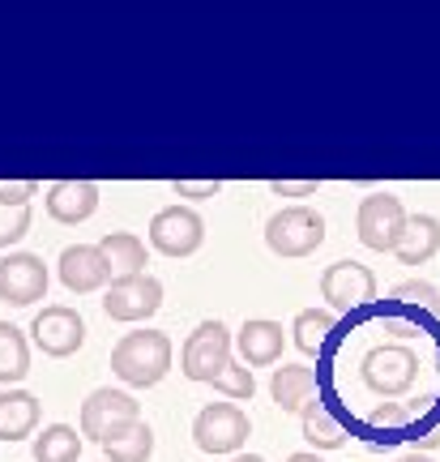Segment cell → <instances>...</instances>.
<instances>
[{"mask_svg": "<svg viewBox=\"0 0 440 462\" xmlns=\"http://www.w3.org/2000/svg\"><path fill=\"white\" fill-rule=\"evenodd\" d=\"M112 373L133 390H146L171 373V338L163 330H133L112 346Z\"/></svg>", "mask_w": 440, "mask_h": 462, "instance_id": "1", "label": "cell"}, {"mask_svg": "<svg viewBox=\"0 0 440 462\" xmlns=\"http://www.w3.org/2000/svg\"><path fill=\"white\" fill-rule=\"evenodd\" d=\"M359 377L376 398H402L419 381V356L407 343H380L363 356Z\"/></svg>", "mask_w": 440, "mask_h": 462, "instance_id": "2", "label": "cell"}, {"mask_svg": "<svg viewBox=\"0 0 440 462\" xmlns=\"http://www.w3.org/2000/svg\"><path fill=\"white\" fill-rule=\"evenodd\" d=\"M265 245L278 257H308L325 245V218L312 206H282L265 223Z\"/></svg>", "mask_w": 440, "mask_h": 462, "instance_id": "3", "label": "cell"}, {"mask_svg": "<svg viewBox=\"0 0 440 462\" xmlns=\"http://www.w3.org/2000/svg\"><path fill=\"white\" fill-rule=\"evenodd\" d=\"M407 218L410 215H407V206H402V198H393V193H368L355 210L359 245L372 248V253H393L398 240H402V231H407Z\"/></svg>", "mask_w": 440, "mask_h": 462, "instance_id": "4", "label": "cell"}, {"mask_svg": "<svg viewBox=\"0 0 440 462\" xmlns=\"http://www.w3.org/2000/svg\"><path fill=\"white\" fill-rule=\"evenodd\" d=\"M231 330L214 317V321H201L188 338H184V351H179V373L188 381H214L223 368L231 364Z\"/></svg>", "mask_w": 440, "mask_h": 462, "instance_id": "5", "label": "cell"}, {"mask_svg": "<svg viewBox=\"0 0 440 462\" xmlns=\"http://www.w3.org/2000/svg\"><path fill=\"white\" fill-rule=\"evenodd\" d=\"M248 432L252 424L235 402H206L193 420V441L201 454H240Z\"/></svg>", "mask_w": 440, "mask_h": 462, "instance_id": "6", "label": "cell"}, {"mask_svg": "<svg viewBox=\"0 0 440 462\" xmlns=\"http://www.w3.org/2000/svg\"><path fill=\"white\" fill-rule=\"evenodd\" d=\"M206 245V218L193 206H163L150 218V248L163 257H193Z\"/></svg>", "mask_w": 440, "mask_h": 462, "instance_id": "7", "label": "cell"}, {"mask_svg": "<svg viewBox=\"0 0 440 462\" xmlns=\"http://www.w3.org/2000/svg\"><path fill=\"white\" fill-rule=\"evenodd\" d=\"M321 296H325L329 313H355V309L376 300V274L363 262H355V257H343V262L325 265Z\"/></svg>", "mask_w": 440, "mask_h": 462, "instance_id": "8", "label": "cell"}, {"mask_svg": "<svg viewBox=\"0 0 440 462\" xmlns=\"http://www.w3.org/2000/svg\"><path fill=\"white\" fill-rule=\"evenodd\" d=\"M48 262L39 253H26V248H14L0 257V300L14 304V309H26L34 300L48 296Z\"/></svg>", "mask_w": 440, "mask_h": 462, "instance_id": "9", "label": "cell"}, {"mask_svg": "<svg viewBox=\"0 0 440 462\" xmlns=\"http://www.w3.org/2000/svg\"><path fill=\"white\" fill-rule=\"evenodd\" d=\"M31 334H34V346H39L43 356L65 360V356H73V351H82L86 321H82V313L69 309V304H43L31 321Z\"/></svg>", "mask_w": 440, "mask_h": 462, "instance_id": "10", "label": "cell"}, {"mask_svg": "<svg viewBox=\"0 0 440 462\" xmlns=\"http://www.w3.org/2000/svg\"><path fill=\"white\" fill-rule=\"evenodd\" d=\"M142 420V407H137V398L129 390H112V385H103L95 394L82 402V437L90 441H107L115 429H124V424H137Z\"/></svg>", "mask_w": 440, "mask_h": 462, "instance_id": "11", "label": "cell"}, {"mask_svg": "<svg viewBox=\"0 0 440 462\" xmlns=\"http://www.w3.org/2000/svg\"><path fill=\"white\" fill-rule=\"evenodd\" d=\"M163 309V282L154 274H133V279H115L103 296V313L112 321H146Z\"/></svg>", "mask_w": 440, "mask_h": 462, "instance_id": "12", "label": "cell"}, {"mask_svg": "<svg viewBox=\"0 0 440 462\" xmlns=\"http://www.w3.org/2000/svg\"><path fill=\"white\" fill-rule=\"evenodd\" d=\"M56 270H60V282H65L73 296H90V291L112 282V270L103 262L98 245H69L65 253H60Z\"/></svg>", "mask_w": 440, "mask_h": 462, "instance_id": "13", "label": "cell"}, {"mask_svg": "<svg viewBox=\"0 0 440 462\" xmlns=\"http://www.w3.org/2000/svg\"><path fill=\"white\" fill-rule=\"evenodd\" d=\"M282 343H287V334L278 321L270 317H248L240 334H235V346H240V364L248 368H270V364L282 360Z\"/></svg>", "mask_w": 440, "mask_h": 462, "instance_id": "14", "label": "cell"}, {"mask_svg": "<svg viewBox=\"0 0 440 462\" xmlns=\"http://www.w3.org/2000/svg\"><path fill=\"white\" fill-rule=\"evenodd\" d=\"M43 206L56 223H86L98 210V184L95 180H56L43 193Z\"/></svg>", "mask_w": 440, "mask_h": 462, "instance_id": "15", "label": "cell"}, {"mask_svg": "<svg viewBox=\"0 0 440 462\" xmlns=\"http://www.w3.org/2000/svg\"><path fill=\"white\" fill-rule=\"evenodd\" d=\"M39 415H43V407H39V398L31 390H22V385L0 390V441H26V437H34L39 432Z\"/></svg>", "mask_w": 440, "mask_h": 462, "instance_id": "16", "label": "cell"}, {"mask_svg": "<svg viewBox=\"0 0 440 462\" xmlns=\"http://www.w3.org/2000/svg\"><path fill=\"white\" fill-rule=\"evenodd\" d=\"M98 253H103V262L112 270V282L133 279V274H146V265H150L146 240L133 236V231H107V236L98 240Z\"/></svg>", "mask_w": 440, "mask_h": 462, "instance_id": "17", "label": "cell"}, {"mask_svg": "<svg viewBox=\"0 0 440 462\" xmlns=\"http://www.w3.org/2000/svg\"><path fill=\"white\" fill-rule=\"evenodd\" d=\"M270 398L278 402V411H304L312 398H316V373L304 368V364H282L274 368V377H270Z\"/></svg>", "mask_w": 440, "mask_h": 462, "instance_id": "18", "label": "cell"}, {"mask_svg": "<svg viewBox=\"0 0 440 462\" xmlns=\"http://www.w3.org/2000/svg\"><path fill=\"white\" fill-rule=\"evenodd\" d=\"M436 253H440V218L436 215H410L402 240L393 248V257L402 265H424V262H432Z\"/></svg>", "mask_w": 440, "mask_h": 462, "instance_id": "19", "label": "cell"}, {"mask_svg": "<svg viewBox=\"0 0 440 462\" xmlns=\"http://www.w3.org/2000/svg\"><path fill=\"white\" fill-rule=\"evenodd\" d=\"M299 424H304V441L312 446V454H321V449H343L346 446V429L334 420L321 398H312L308 407L299 411Z\"/></svg>", "mask_w": 440, "mask_h": 462, "instance_id": "20", "label": "cell"}, {"mask_svg": "<svg viewBox=\"0 0 440 462\" xmlns=\"http://www.w3.org/2000/svg\"><path fill=\"white\" fill-rule=\"evenodd\" d=\"M31 373V343L17 330L14 321H0V385L14 390L17 381H26Z\"/></svg>", "mask_w": 440, "mask_h": 462, "instance_id": "21", "label": "cell"}, {"mask_svg": "<svg viewBox=\"0 0 440 462\" xmlns=\"http://www.w3.org/2000/svg\"><path fill=\"white\" fill-rule=\"evenodd\" d=\"M103 454L112 462H150V454H154V432H150L146 420L124 424V429H115L112 437L103 441Z\"/></svg>", "mask_w": 440, "mask_h": 462, "instance_id": "22", "label": "cell"}, {"mask_svg": "<svg viewBox=\"0 0 440 462\" xmlns=\"http://www.w3.org/2000/svg\"><path fill=\"white\" fill-rule=\"evenodd\" d=\"M34 462H78L82 458V432L73 424H48L34 432Z\"/></svg>", "mask_w": 440, "mask_h": 462, "instance_id": "23", "label": "cell"}, {"mask_svg": "<svg viewBox=\"0 0 440 462\" xmlns=\"http://www.w3.org/2000/svg\"><path fill=\"white\" fill-rule=\"evenodd\" d=\"M334 330H338V317L329 313V309H299V313H295V326H291L295 346H299L304 356H321Z\"/></svg>", "mask_w": 440, "mask_h": 462, "instance_id": "24", "label": "cell"}, {"mask_svg": "<svg viewBox=\"0 0 440 462\" xmlns=\"http://www.w3.org/2000/svg\"><path fill=\"white\" fill-rule=\"evenodd\" d=\"M210 385L223 398H231V402H248V398L257 394V377H252V368H248V364H240V360H231L227 368L210 381Z\"/></svg>", "mask_w": 440, "mask_h": 462, "instance_id": "25", "label": "cell"}, {"mask_svg": "<svg viewBox=\"0 0 440 462\" xmlns=\"http://www.w3.org/2000/svg\"><path fill=\"white\" fill-rule=\"evenodd\" d=\"M393 304H419V309H427V313H440V291L432 287V282L424 279H407V282H398L390 291Z\"/></svg>", "mask_w": 440, "mask_h": 462, "instance_id": "26", "label": "cell"}, {"mask_svg": "<svg viewBox=\"0 0 440 462\" xmlns=\"http://www.w3.org/2000/svg\"><path fill=\"white\" fill-rule=\"evenodd\" d=\"M34 215H31V206H0V248L9 253V248L31 231Z\"/></svg>", "mask_w": 440, "mask_h": 462, "instance_id": "27", "label": "cell"}, {"mask_svg": "<svg viewBox=\"0 0 440 462\" xmlns=\"http://www.w3.org/2000/svg\"><path fill=\"white\" fill-rule=\"evenodd\" d=\"M39 198V180H0V206H31Z\"/></svg>", "mask_w": 440, "mask_h": 462, "instance_id": "28", "label": "cell"}, {"mask_svg": "<svg viewBox=\"0 0 440 462\" xmlns=\"http://www.w3.org/2000/svg\"><path fill=\"white\" fill-rule=\"evenodd\" d=\"M171 193H176V198L206 201V198H218V193H223V180H171Z\"/></svg>", "mask_w": 440, "mask_h": 462, "instance_id": "29", "label": "cell"}, {"mask_svg": "<svg viewBox=\"0 0 440 462\" xmlns=\"http://www.w3.org/2000/svg\"><path fill=\"white\" fill-rule=\"evenodd\" d=\"M270 193L274 198H308L316 193V180H270Z\"/></svg>", "mask_w": 440, "mask_h": 462, "instance_id": "30", "label": "cell"}, {"mask_svg": "<svg viewBox=\"0 0 440 462\" xmlns=\"http://www.w3.org/2000/svg\"><path fill=\"white\" fill-rule=\"evenodd\" d=\"M436 446H440V420L427 432H419V437H415V454H427V449H436Z\"/></svg>", "mask_w": 440, "mask_h": 462, "instance_id": "31", "label": "cell"}, {"mask_svg": "<svg viewBox=\"0 0 440 462\" xmlns=\"http://www.w3.org/2000/svg\"><path fill=\"white\" fill-rule=\"evenodd\" d=\"M402 420H407V411H402V407H376V411H372L376 429H380V424H402Z\"/></svg>", "mask_w": 440, "mask_h": 462, "instance_id": "32", "label": "cell"}, {"mask_svg": "<svg viewBox=\"0 0 440 462\" xmlns=\"http://www.w3.org/2000/svg\"><path fill=\"white\" fill-rule=\"evenodd\" d=\"M287 462H325L321 454H312V449H299V454H291Z\"/></svg>", "mask_w": 440, "mask_h": 462, "instance_id": "33", "label": "cell"}, {"mask_svg": "<svg viewBox=\"0 0 440 462\" xmlns=\"http://www.w3.org/2000/svg\"><path fill=\"white\" fill-rule=\"evenodd\" d=\"M231 462H265V458H261V454H235Z\"/></svg>", "mask_w": 440, "mask_h": 462, "instance_id": "34", "label": "cell"}, {"mask_svg": "<svg viewBox=\"0 0 440 462\" xmlns=\"http://www.w3.org/2000/svg\"><path fill=\"white\" fill-rule=\"evenodd\" d=\"M398 462H432L427 454H407V458H398Z\"/></svg>", "mask_w": 440, "mask_h": 462, "instance_id": "35", "label": "cell"}]
</instances>
